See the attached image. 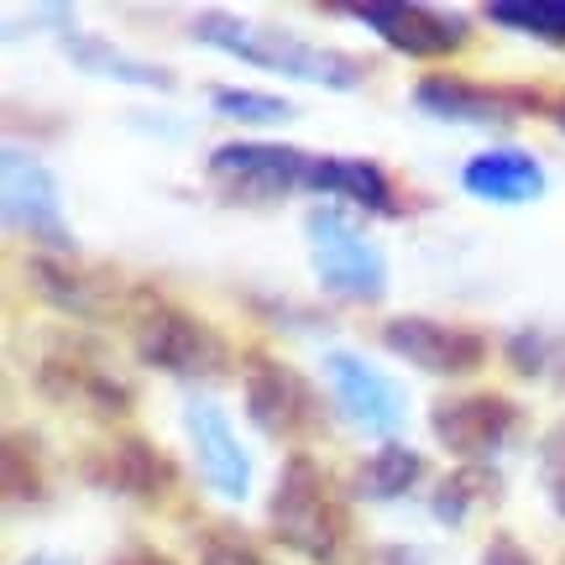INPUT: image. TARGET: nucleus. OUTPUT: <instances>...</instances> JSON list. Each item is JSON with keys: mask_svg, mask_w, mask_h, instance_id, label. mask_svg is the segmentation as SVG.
Here are the masks:
<instances>
[{"mask_svg": "<svg viewBox=\"0 0 565 565\" xmlns=\"http://www.w3.org/2000/svg\"><path fill=\"white\" fill-rule=\"evenodd\" d=\"M550 121H555V126H561V131H565V100H555V105H550Z\"/></svg>", "mask_w": 565, "mask_h": 565, "instance_id": "32", "label": "nucleus"}, {"mask_svg": "<svg viewBox=\"0 0 565 565\" xmlns=\"http://www.w3.org/2000/svg\"><path fill=\"white\" fill-rule=\"evenodd\" d=\"M194 565H273L267 550L236 524H204L200 529V550H194Z\"/></svg>", "mask_w": 565, "mask_h": 565, "instance_id": "26", "label": "nucleus"}, {"mask_svg": "<svg viewBox=\"0 0 565 565\" xmlns=\"http://www.w3.org/2000/svg\"><path fill=\"white\" fill-rule=\"evenodd\" d=\"M477 565H540V555H534L529 545H519L508 529H498V534L487 540V550H482V561Z\"/></svg>", "mask_w": 565, "mask_h": 565, "instance_id": "28", "label": "nucleus"}, {"mask_svg": "<svg viewBox=\"0 0 565 565\" xmlns=\"http://www.w3.org/2000/svg\"><path fill=\"white\" fill-rule=\"evenodd\" d=\"M320 366H324L330 404L341 408V414L356 424L362 435H377V440L387 445L393 435H398V429H404L408 398H404V387L393 383L383 366L362 362L356 351H324Z\"/></svg>", "mask_w": 565, "mask_h": 565, "instance_id": "14", "label": "nucleus"}, {"mask_svg": "<svg viewBox=\"0 0 565 565\" xmlns=\"http://www.w3.org/2000/svg\"><path fill=\"white\" fill-rule=\"evenodd\" d=\"M534 477H540V492H545L550 513L565 519V414L534 445Z\"/></svg>", "mask_w": 565, "mask_h": 565, "instance_id": "27", "label": "nucleus"}, {"mask_svg": "<svg viewBox=\"0 0 565 565\" xmlns=\"http://www.w3.org/2000/svg\"><path fill=\"white\" fill-rule=\"evenodd\" d=\"M0 210H6V231L32 252L74 257V225L63 215L58 173L21 141H6V152H0Z\"/></svg>", "mask_w": 565, "mask_h": 565, "instance_id": "6", "label": "nucleus"}, {"mask_svg": "<svg viewBox=\"0 0 565 565\" xmlns=\"http://www.w3.org/2000/svg\"><path fill=\"white\" fill-rule=\"evenodd\" d=\"M362 565H424V550H414V545H372L362 555Z\"/></svg>", "mask_w": 565, "mask_h": 565, "instance_id": "30", "label": "nucleus"}, {"mask_svg": "<svg viewBox=\"0 0 565 565\" xmlns=\"http://www.w3.org/2000/svg\"><path fill=\"white\" fill-rule=\"evenodd\" d=\"M377 341L387 356L419 366L429 377H471L487 366V351H492L482 330L435 320V315H393V320H383Z\"/></svg>", "mask_w": 565, "mask_h": 565, "instance_id": "13", "label": "nucleus"}, {"mask_svg": "<svg viewBox=\"0 0 565 565\" xmlns=\"http://www.w3.org/2000/svg\"><path fill=\"white\" fill-rule=\"evenodd\" d=\"M110 565H179L173 555L162 545H147V540H131V545H121L116 555H110Z\"/></svg>", "mask_w": 565, "mask_h": 565, "instance_id": "29", "label": "nucleus"}, {"mask_svg": "<svg viewBox=\"0 0 565 565\" xmlns=\"http://www.w3.org/2000/svg\"><path fill=\"white\" fill-rule=\"evenodd\" d=\"M126 341H131V356L141 366H152L173 383H225L236 372V351L215 324L204 320L200 309L168 299L158 288H131V303H126Z\"/></svg>", "mask_w": 565, "mask_h": 565, "instance_id": "1", "label": "nucleus"}, {"mask_svg": "<svg viewBox=\"0 0 565 565\" xmlns=\"http://www.w3.org/2000/svg\"><path fill=\"white\" fill-rule=\"evenodd\" d=\"M183 435L194 445V466H200L204 487L225 498V503H242L252 492V456L236 440V424L221 414V404L210 398H189L183 404Z\"/></svg>", "mask_w": 565, "mask_h": 565, "instance_id": "15", "label": "nucleus"}, {"mask_svg": "<svg viewBox=\"0 0 565 565\" xmlns=\"http://www.w3.org/2000/svg\"><path fill=\"white\" fill-rule=\"evenodd\" d=\"M315 194H324V204H345V210H356V215H383V221H398V215H404L398 183L366 158L320 152V158H315Z\"/></svg>", "mask_w": 565, "mask_h": 565, "instance_id": "18", "label": "nucleus"}, {"mask_svg": "<svg viewBox=\"0 0 565 565\" xmlns=\"http://www.w3.org/2000/svg\"><path fill=\"white\" fill-rule=\"evenodd\" d=\"M555 565H565V555H561V561H555Z\"/></svg>", "mask_w": 565, "mask_h": 565, "instance_id": "33", "label": "nucleus"}, {"mask_svg": "<svg viewBox=\"0 0 565 565\" xmlns=\"http://www.w3.org/2000/svg\"><path fill=\"white\" fill-rule=\"evenodd\" d=\"M524 429V408L508 393H450L440 404H429V435L445 456H456V466H487L498 450L513 445V435Z\"/></svg>", "mask_w": 565, "mask_h": 565, "instance_id": "10", "label": "nucleus"}, {"mask_svg": "<svg viewBox=\"0 0 565 565\" xmlns=\"http://www.w3.org/2000/svg\"><path fill=\"white\" fill-rule=\"evenodd\" d=\"M503 356L519 377H529V383L565 387V330H540V324L513 330L503 341Z\"/></svg>", "mask_w": 565, "mask_h": 565, "instance_id": "23", "label": "nucleus"}, {"mask_svg": "<svg viewBox=\"0 0 565 565\" xmlns=\"http://www.w3.org/2000/svg\"><path fill=\"white\" fill-rule=\"evenodd\" d=\"M498 498H503V477H498L492 466H456V471H445L440 482H435L429 513H435L445 529H466L477 508L498 503Z\"/></svg>", "mask_w": 565, "mask_h": 565, "instance_id": "20", "label": "nucleus"}, {"mask_svg": "<svg viewBox=\"0 0 565 565\" xmlns=\"http://www.w3.org/2000/svg\"><path fill=\"white\" fill-rule=\"evenodd\" d=\"M267 534H273V545L309 565H335L351 545V508H345L335 477L309 450L282 456L273 498H267Z\"/></svg>", "mask_w": 565, "mask_h": 565, "instance_id": "2", "label": "nucleus"}, {"mask_svg": "<svg viewBox=\"0 0 565 565\" xmlns=\"http://www.w3.org/2000/svg\"><path fill=\"white\" fill-rule=\"evenodd\" d=\"M482 17L487 26H503L513 38L565 47V0H492Z\"/></svg>", "mask_w": 565, "mask_h": 565, "instance_id": "24", "label": "nucleus"}, {"mask_svg": "<svg viewBox=\"0 0 565 565\" xmlns=\"http://www.w3.org/2000/svg\"><path fill=\"white\" fill-rule=\"evenodd\" d=\"M63 53L79 63L84 74H95V79L137 84V89H173V74L162 63L131 58V53H121L116 42H105V38H63Z\"/></svg>", "mask_w": 565, "mask_h": 565, "instance_id": "21", "label": "nucleus"}, {"mask_svg": "<svg viewBox=\"0 0 565 565\" xmlns=\"http://www.w3.org/2000/svg\"><path fill=\"white\" fill-rule=\"evenodd\" d=\"M309 263L330 299L341 303H377L387 294V257L383 246L362 231V215L345 204H315L303 215Z\"/></svg>", "mask_w": 565, "mask_h": 565, "instance_id": "4", "label": "nucleus"}, {"mask_svg": "<svg viewBox=\"0 0 565 565\" xmlns=\"http://www.w3.org/2000/svg\"><path fill=\"white\" fill-rule=\"evenodd\" d=\"M32 387H38L47 404H74L95 419H126L137 393L116 366L105 362L100 345L79 341V335H53L42 345L38 366H32Z\"/></svg>", "mask_w": 565, "mask_h": 565, "instance_id": "7", "label": "nucleus"}, {"mask_svg": "<svg viewBox=\"0 0 565 565\" xmlns=\"http://www.w3.org/2000/svg\"><path fill=\"white\" fill-rule=\"evenodd\" d=\"M0 482H6V503L11 508L47 503V482H53V477H47L38 435H21V429L6 435V450H0Z\"/></svg>", "mask_w": 565, "mask_h": 565, "instance_id": "22", "label": "nucleus"}, {"mask_svg": "<svg viewBox=\"0 0 565 565\" xmlns=\"http://www.w3.org/2000/svg\"><path fill=\"white\" fill-rule=\"evenodd\" d=\"M414 105H419L429 121H450V126H513L519 116H550V95L540 89H524V84H482L466 79V74H450V68H435L414 79Z\"/></svg>", "mask_w": 565, "mask_h": 565, "instance_id": "9", "label": "nucleus"}, {"mask_svg": "<svg viewBox=\"0 0 565 565\" xmlns=\"http://www.w3.org/2000/svg\"><path fill=\"white\" fill-rule=\"evenodd\" d=\"M315 158L320 152H303L288 141H221L204 173L215 189H225L231 200H282V194H315Z\"/></svg>", "mask_w": 565, "mask_h": 565, "instance_id": "8", "label": "nucleus"}, {"mask_svg": "<svg viewBox=\"0 0 565 565\" xmlns=\"http://www.w3.org/2000/svg\"><path fill=\"white\" fill-rule=\"evenodd\" d=\"M461 189L482 204H534L545 200L550 173L524 147H487L461 162Z\"/></svg>", "mask_w": 565, "mask_h": 565, "instance_id": "17", "label": "nucleus"}, {"mask_svg": "<svg viewBox=\"0 0 565 565\" xmlns=\"http://www.w3.org/2000/svg\"><path fill=\"white\" fill-rule=\"evenodd\" d=\"M242 404L246 419L257 424V435L278 445H309L324 435V398L320 387L303 377L294 362H282L263 345L242 351Z\"/></svg>", "mask_w": 565, "mask_h": 565, "instance_id": "5", "label": "nucleus"}, {"mask_svg": "<svg viewBox=\"0 0 565 565\" xmlns=\"http://www.w3.org/2000/svg\"><path fill=\"white\" fill-rule=\"evenodd\" d=\"M210 105H215V116H225V121H246V126L294 121V105L282 100V95L242 89V84H215V89H210Z\"/></svg>", "mask_w": 565, "mask_h": 565, "instance_id": "25", "label": "nucleus"}, {"mask_svg": "<svg viewBox=\"0 0 565 565\" xmlns=\"http://www.w3.org/2000/svg\"><path fill=\"white\" fill-rule=\"evenodd\" d=\"M79 471L89 487H100L110 498H126V503H168L173 487H179V466L173 456L152 445L137 429H121V435H105L79 456Z\"/></svg>", "mask_w": 565, "mask_h": 565, "instance_id": "12", "label": "nucleus"}, {"mask_svg": "<svg viewBox=\"0 0 565 565\" xmlns=\"http://www.w3.org/2000/svg\"><path fill=\"white\" fill-rule=\"evenodd\" d=\"M17 565H68V561H58V555H21Z\"/></svg>", "mask_w": 565, "mask_h": 565, "instance_id": "31", "label": "nucleus"}, {"mask_svg": "<svg viewBox=\"0 0 565 565\" xmlns=\"http://www.w3.org/2000/svg\"><path fill=\"white\" fill-rule=\"evenodd\" d=\"M26 282L47 309H58L68 320H105L110 309L126 315V303H131V288H116L105 273H89L68 257H42V252L26 257Z\"/></svg>", "mask_w": 565, "mask_h": 565, "instance_id": "16", "label": "nucleus"}, {"mask_svg": "<svg viewBox=\"0 0 565 565\" xmlns=\"http://www.w3.org/2000/svg\"><path fill=\"white\" fill-rule=\"evenodd\" d=\"M189 32H194V42L215 47V53H231V58L267 68V74H282V79L320 84V89H356L372 74V63L356 58V53L320 47V42L282 32V26H263V21L231 17V11H200L189 21Z\"/></svg>", "mask_w": 565, "mask_h": 565, "instance_id": "3", "label": "nucleus"}, {"mask_svg": "<svg viewBox=\"0 0 565 565\" xmlns=\"http://www.w3.org/2000/svg\"><path fill=\"white\" fill-rule=\"evenodd\" d=\"M424 471H429V461H424L414 445L387 440V445H377L362 466H356L351 492L366 498V503H398V498H408V492L424 482Z\"/></svg>", "mask_w": 565, "mask_h": 565, "instance_id": "19", "label": "nucleus"}, {"mask_svg": "<svg viewBox=\"0 0 565 565\" xmlns=\"http://www.w3.org/2000/svg\"><path fill=\"white\" fill-rule=\"evenodd\" d=\"M345 11L362 21L383 47L404 53V58H456L477 38V26L461 11L424 6V0H356Z\"/></svg>", "mask_w": 565, "mask_h": 565, "instance_id": "11", "label": "nucleus"}]
</instances>
